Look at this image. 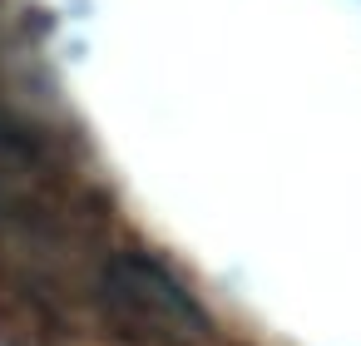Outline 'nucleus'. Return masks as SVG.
<instances>
[{
  "label": "nucleus",
  "mask_w": 361,
  "mask_h": 346,
  "mask_svg": "<svg viewBox=\"0 0 361 346\" xmlns=\"http://www.w3.org/2000/svg\"><path fill=\"white\" fill-rule=\"evenodd\" d=\"M65 213L50 154L0 109V237H55Z\"/></svg>",
  "instance_id": "f03ea898"
},
{
  "label": "nucleus",
  "mask_w": 361,
  "mask_h": 346,
  "mask_svg": "<svg viewBox=\"0 0 361 346\" xmlns=\"http://www.w3.org/2000/svg\"><path fill=\"white\" fill-rule=\"evenodd\" d=\"M99 311L109 331L134 346H203L213 331L203 307L154 257H139V252H119L104 262Z\"/></svg>",
  "instance_id": "f257e3e1"
}]
</instances>
